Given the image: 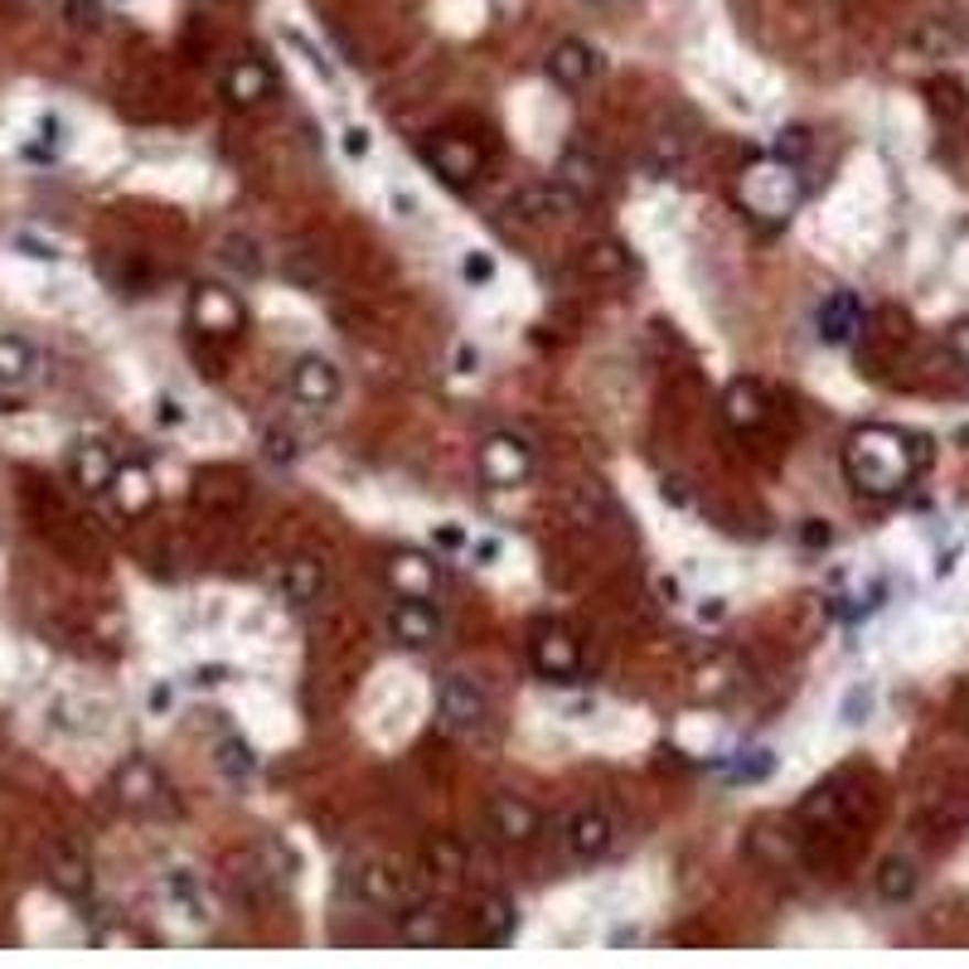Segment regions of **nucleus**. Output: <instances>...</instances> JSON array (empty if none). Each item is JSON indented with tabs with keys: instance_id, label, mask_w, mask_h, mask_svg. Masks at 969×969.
Returning a JSON list of instances; mask_svg holds the SVG:
<instances>
[{
	"instance_id": "47",
	"label": "nucleus",
	"mask_w": 969,
	"mask_h": 969,
	"mask_svg": "<svg viewBox=\"0 0 969 969\" xmlns=\"http://www.w3.org/2000/svg\"><path fill=\"white\" fill-rule=\"evenodd\" d=\"M693 616H698V625H718L722 616H728V596H722V592H708V596H698Z\"/></svg>"
},
{
	"instance_id": "23",
	"label": "nucleus",
	"mask_w": 969,
	"mask_h": 969,
	"mask_svg": "<svg viewBox=\"0 0 969 969\" xmlns=\"http://www.w3.org/2000/svg\"><path fill=\"white\" fill-rule=\"evenodd\" d=\"M40 378V349L20 335H0V392H20Z\"/></svg>"
},
{
	"instance_id": "8",
	"label": "nucleus",
	"mask_w": 969,
	"mask_h": 969,
	"mask_svg": "<svg viewBox=\"0 0 969 969\" xmlns=\"http://www.w3.org/2000/svg\"><path fill=\"white\" fill-rule=\"evenodd\" d=\"M543 68H548V83H558L562 93H582L586 83L601 78L606 58H601V49L586 44V40H558Z\"/></svg>"
},
{
	"instance_id": "27",
	"label": "nucleus",
	"mask_w": 969,
	"mask_h": 969,
	"mask_svg": "<svg viewBox=\"0 0 969 969\" xmlns=\"http://www.w3.org/2000/svg\"><path fill=\"white\" fill-rule=\"evenodd\" d=\"M218 262H224L233 277H243V281H257V277L267 272L262 243H257L252 233H228V238L218 243Z\"/></svg>"
},
{
	"instance_id": "18",
	"label": "nucleus",
	"mask_w": 969,
	"mask_h": 969,
	"mask_svg": "<svg viewBox=\"0 0 969 969\" xmlns=\"http://www.w3.org/2000/svg\"><path fill=\"white\" fill-rule=\"evenodd\" d=\"M553 180H558V185L568 190L578 204H586V200H596V194L606 190V165H601L592 151H582V146H572V151H562V155H558Z\"/></svg>"
},
{
	"instance_id": "51",
	"label": "nucleus",
	"mask_w": 969,
	"mask_h": 969,
	"mask_svg": "<svg viewBox=\"0 0 969 969\" xmlns=\"http://www.w3.org/2000/svg\"><path fill=\"white\" fill-rule=\"evenodd\" d=\"M635 940H640V926H621L616 936H611V946L621 950V946H635Z\"/></svg>"
},
{
	"instance_id": "36",
	"label": "nucleus",
	"mask_w": 969,
	"mask_h": 969,
	"mask_svg": "<svg viewBox=\"0 0 969 969\" xmlns=\"http://www.w3.org/2000/svg\"><path fill=\"white\" fill-rule=\"evenodd\" d=\"M868 713H873V689H868V683H853L839 703V722L843 728H863Z\"/></svg>"
},
{
	"instance_id": "32",
	"label": "nucleus",
	"mask_w": 969,
	"mask_h": 969,
	"mask_svg": "<svg viewBox=\"0 0 969 969\" xmlns=\"http://www.w3.org/2000/svg\"><path fill=\"white\" fill-rule=\"evenodd\" d=\"M809 151H815V137H809V127H800V121H790V127L776 131V141H771V155L785 165H805Z\"/></svg>"
},
{
	"instance_id": "17",
	"label": "nucleus",
	"mask_w": 969,
	"mask_h": 969,
	"mask_svg": "<svg viewBox=\"0 0 969 969\" xmlns=\"http://www.w3.org/2000/svg\"><path fill=\"white\" fill-rule=\"evenodd\" d=\"M190 315H194V325L200 330H214V335H238L243 330V301L233 297L228 287H194V297H190Z\"/></svg>"
},
{
	"instance_id": "14",
	"label": "nucleus",
	"mask_w": 969,
	"mask_h": 969,
	"mask_svg": "<svg viewBox=\"0 0 969 969\" xmlns=\"http://www.w3.org/2000/svg\"><path fill=\"white\" fill-rule=\"evenodd\" d=\"M422 155L446 185H471V180L481 175V151H475L465 137H451V131H441V137L427 141Z\"/></svg>"
},
{
	"instance_id": "43",
	"label": "nucleus",
	"mask_w": 969,
	"mask_h": 969,
	"mask_svg": "<svg viewBox=\"0 0 969 969\" xmlns=\"http://www.w3.org/2000/svg\"><path fill=\"white\" fill-rule=\"evenodd\" d=\"M800 543L809 548V553H825V548H833L829 519H805V524H800Z\"/></svg>"
},
{
	"instance_id": "12",
	"label": "nucleus",
	"mask_w": 969,
	"mask_h": 969,
	"mask_svg": "<svg viewBox=\"0 0 969 969\" xmlns=\"http://www.w3.org/2000/svg\"><path fill=\"white\" fill-rule=\"evenodd\" d=\"M388 635L402 649H427L441 635V616L432 611V601H412V596H392L388 606Z\"/></svg>"
},
{
	"instance_id": "22",
	"label": "nucleus",
	"mask_w": 969,
	"mask_h": 969,
	"mask_svg": "<svg viewBox=\"0 0 969 969\" xmlns=\"http://www.w3.org/2000/svg\"><path fill=\"white\" fill-rule=\"evenodd\" d=\"M224 97L233 107H257L272 97V68L262 58H238L228 73H224Z\"/></svg>"
},
{
	"instance_id": "26",
	"label": "nucleus",
	"mask_w": 969,
	"mask_h": 969,
	"mask_svg": "<svg viewBox=\"0 0 969 969\" xmlns=\"http://www.w3.org/2000/svg\"><path fill=\"white\" fill-rule=\"evenodd\" d=\"M916 887H922V868H916V858L887 853L878 863V897L882 902H912Z\"/></svg>"
},
{
	"instance_id": "29",
	"label": "nucleus",
	"mask_w": 969,
	"mask_h": 969,
	"mask_svg": "<svg viewBox=\"0 0 969 969\" xmlns=\"http://www.w3.org/2000/svg\"><path fill=\"white\" fill-rule=\"evenodd\" d=\"M112 495H117L121 514H146V509L155 505V485H151V471H146L141 461H131V465H117Z\"/></svg>"
},
{
	"instance_id": "4",
	"label": "nucleus",
	"mask_w": 969,
	"mask_h": 969,
	"mask_svg": "<svg viewBox=\"0 0 969 969\" xmlns=\"http://www.w3.org/2000/svg\"><path fill=\"white\" fill-rule=\"evenodd\" d=\"M475 471L485 489H519L534 475V446L519 432H489L475 451Z\"/></svg>"
},
{
	"instance_id": "10",
	"label": "nucleus",
	"mask_w": 969,
	"mask_h": 969,
	"mask_svg": "<svg viewBox=\"0 0 969 969\" xmlns=\"http://www.w3.org/2000/svg\"><path fill=\"white\" fill-rule=\"evenodd\" d=\"M514 930H519V906H514L509 897H499V892H481V897L471 902V940L481 950L509 946Z\"/></svg>"
},
{
	"instance_id": "33",
	"label": "nucleus",
	"mask_w": 969,
	"mask_h": 969,
	"mask_svg": "<svg viewBox=\"0 0 969 969\" xmlns=\"http://www.w3.org/2000/svg\"><path fill=\"white\" fill-rule=\"evenodd\" d=\"M495 277H499V262H495V252H489V248H465L461 252V281L471 291L495 287Z\"/></svg>"
},
{
	"instance_id": "42",
	"label": "nucleus",
	"mask_w": 969,
	"mask_h": 969,
	"mask_svg": "<svg viewBox=\"0 0 969 969\" xmlns=\"http://www.w3.org/2000/svg\"><path fill=\"white\" fill-rule=\"evenodd\" d=\"M465 543H471V538H465V529L456 519H446V524H437V529H432V548H437V553H465Z\"/></svg>"
},
{
	"instance_id": "37",
	"label": "nucleus",
	"mask_w": 969,
	"mask_h": 969,
	"mask_svg": "<svg viewBox=\"0 0 969 969\" xmlns=\"http://www.w3.org/2000/svg\"><path fill=\"white\" fill-rule=\"evenodd\" d=\"M340 151H345V161L364 165V161L374 155V131L364 127V121H349V127L340 131Z\"/></svg>"
},
{
	"instance_id": "16",
	"label": "nucleus",
	"mask_w": 969,
	"mask_h": 969,
	"mask_svg": "<svg viewBox=\"0 0 969 969\" xmlns=\"http://www.w3.org/2000/svg\"><path fill=\"white\" fill-rule=\"evenodd\" d=\"M489 833L505 843H534L543 833V815L524 795H495L489 800Z\"/></svg>"
},
{
	"instance_id": "38",
	"label": "nucleus",
	"mask_w": 969,
	"mask_h": 969,
	"mask_svg": "<svg viewBox=\"0 0 969 969\" xmlns=\"http://www.w3.org/2000/svg\"><path fill=\"white\" fill-rule=\"evenodd\" d=\"M465 558H471V568H495V562L505 558V538H495V534H475L471 543H465Z\"/></svg>"
},
{
	"instance_id": "40",
	"label": "nucleus",
	"mask_w": 969,
	"mask_h": 969,
	"mask_svg": "<svg viewBox=\"0 0 969 969\" xmlns=\"http://www.w3.org/2000/svg\"><path fill=\"white\" fill-rule=\"evenodd\" d=\"M64 20L73 30H103V6L97 0H64Z\"/></svg>"
},
{
	"instance_id": "11",
	"label": "nucleus",
	"mask_w": 969,
	"mask_h": 969,
	"mask_svg": "<svg viewBox=\"0 0 969 969\" xmlns=\"http://www.w3.org/2000/svg\"><path fill=\"white\" fill-rule=\"evenodd\" d=\"M117 456H112V446L107 441H97V437H88V441H73V451H68V481L83 489V495H107L112 489V481H117Z\"/></svg>"
},
{
	"instance_id": "31",
	"label": "nucleus",
	"mask_w": 969,
	"mask_h": 969,
	"mask_svg": "<svg viewBox=\"0 0 969 969\" xmlns=\"http://www.w3.org/2000/svg\"><path fill=\"white\" fill-rule=\"evenodd\" d=\"M214 766H218V776L233 780V785L252 780V776H257V752H252V742H243V737H224V742L214 746Z\"/></svg>"
},
{
	"instance_id": "49",
	"label": "nucleus",
	"mask_w": 969,
	"mask_h": 969,
	"mask_svg": "<svg viewBox=\"0 0 969 969\" xmlns=\"http://www.w3.org/2000/svg\"><path fill=\"white\" fill-rule=\"evenodd\" d=\"M655 596L665 601V606H683V582L674 578V572H659V578H655Z\"/></svg>"
},
{
	"instance_id": "30",
	"label": "nucleus",
	"mask_w": 969,
	"mask_h": 969,
	"mask_svg": "<svg viewBox=\"0 0 969 969\" xmlns=\"http://www.w3.org/2000/svg\"><path fill=\"white\" fill-rule=\"evenodd\" d=\"M354 892L374 906H398L402 902V882L388 863H359L354 868Z\"/></svg>"
},
{
	"instance_id": "15",
	"label": "nucleus",
	"mask_w": 969,
	"mask_h": 969,
	"mask_svg": "<svg viewBox=\"0 0 969 969\" xmlns=\"http://www.w3.org/2000/svg\"><path fill=\"white\" fill-rule=\"evenodd\" d=\"M611 843H616V825H611L606 809H578V815L568 819V853L578 858V863H596V858L611 853Z\"/></svg>"
},
{
	"instance_id": "21",
	"label": "nucleus",
	"mask_w": 969,
	"mask_h": 969,
	"mask_svg": "<svg viewBox=\"0 0 969 969\" xmlns=\"http://www.w3.org/2000/svg\"><path fill=\"white\" fill-rule=\"evenodd\" d=\"M572 208H578V200H572L558 180H548V185H529V190H519L509 200V214L529 218V224H553V218H568Z\"/></svg>"
},
{
	"instance_id": "6",
	"label": "nucleus",
	"mask_w": 969,
	"mask_h": 969,
	"mask_svg": "<svg viewBox=\"0 0 969 969\" xmlns=\"http://www.w3.org/2000/svg\"><path fill=\"white\" fill-rule=\"evenodd\" d=\"M384 582L392 596H412V601H432L441 592V562L422 548H398L384 562Z\"/></svg>"
},
{
	"instance_id": "5",
	"label": "nucleus",
	"mask_w": 969,
	"mask_h": 969,
	"mask_svg": "<svg viewBox=\"0 0 969 969\" xmlns=\"http://www.w3.org/2000/svg\"><path fill=\"white\" fill-rule=\"evenodd\" d=\"M529 665L543 683H578L582 679V640L562 625H543L529 640Z\"/></svg>"
},
{
	"instance_id": "35",
	"label": "nucleus",
	"mask_w": 969,
	"mask_h": 969,
	"mask_svg": "<svg viewBox=\"0 0 969 969\" xmlns=\"http://www.w3.org/2000/svg\"><path fill=\"white\" fill-rule=\"evenodd\" d=\"M262 456L272 461V465H297V461H301V437L291 432V427L272 422V427L262 432Z\"/></svg>"
},
{
	"instance_id": "41",
	"label": "nucleus",
	"mask_w": 969,
	"mask_h": 969,
	"mask_svg": "<svg viewBox=\"0 0 969 969\" xmlns=\"http://www.w3.org/2000/svg\"><path fill=\"white\" fill-rule=\"evenodd\" d=\"M15 252L40 257V262H58V257H64V248H58L54 238H40V233H20V238H15Z\"/></svg>"
},
{
	"instance_id": "24",
	"label": "nucleus",
	"mask_w": 969,
	"mask_h": 969,
	"mask_svg": "<svg viewBox=\"0 0 969 969\" xmlns=\"http://www.w3.org/2000/svg\"><path fill=\"white\" fill-rule=\"evenodd\" d=\"M49 878H54V887L64 892V897H88L93 892V863L83 849H68V843H58L54 853H49Z\"/></svg>"
},
{
	"instance_id": "1",
	"label": "nucleus",
	"mask_w": 969,
	"mask_h": 969,
	"mask_svg": "<svg viewBox=\"0 0 969 969\" xmlns=\"http://www.w3.org/2000/svg\"><path fill=\"white\" fill-rule=\"evenodd\" d=\"M930 461V441L887 422H868L843 441V475L858 495L897 499Z\"/></svg>"
},
{
	"instance_id": "45",
	"label": "nucleus",
	"mask_w": 969,
	"mask_h": 969,
	"mask_svg": "<svg viewBox=\"0 0 969 969\" xmlns=\"http://www.w3.org/2000/svg\"><path fill=\"white\" fill-rule=\"evenodd\" d=\"M170 708H175V683L155 679V683H151V693H146V713H151V718H165Z\"/></svg>"
},
{
	"instance_id": "39",
	"label": "nucleus",
	"mask_w": 969,
	"mask_h": 969,
	"mask_svg": "<svg viewBox=\"0 0 969 969\" xmlns=\"http://www.w3.org/2000/svg\"><path fill=\"white\" fill-rule=\"evenodd\" d=\"M481 364H485L481 345H475V340H456V349H451V374H456V378H475V374H481Z\"/></svg>"
},
{
	"instance_id": "46",
	"label": "nucleus",
	"mask_w": 969,
	"mask_h": 969,
	"mask_svg": "<svg viewBox=\"0 0 969 969\" xmlns=\"http://www.w3.org/2000/svg\"><path fill=\"white\" fill-rule=\"evenodd\" d=\"M946 349H950V359L960 364V369H969V321H955L946 330Z\"/></svg>"
},
{
	"instance_id": "19",
	"label": "nucleus",
	"mask_w": 969,
	"mask_h": 969,
	"mask_svg": "<svg viewBox=\"0 0 969 969\" xmlns=\"http://www.w3.org/2000/svg\"><path fill=\"white\" fill-rule=\"evenodd\" d=\"M161 892H165V902L175 906V916L185 926H208V922H214V906H208L204 882L194 878L190 868H170V873L161 878Z\"/></svg>"
},
{
	"instance_id": "20",
	"label": "nucleus",
	"mask_w": 969,
	"mask_h": 969,
	"mask_svg": "<svg viewBox=\"0 0 969 969\" xmlns=\"http://www.w3.org/2000/svg\"><path fill=\"white\" fill-rule=\"evenodd\" d=\"M398 940L408 950H441L446 946V916L432 902H408L398 912Z\"/></svg>"
},
{
	"instance_id": "3",
	"label": "nucleus",
	"mask_w": 969,
	"mask_h": 969,
	"mask_svg": "<svg viewBox=\"0 0 969 969\" xmlns=\"http://www.w3.org/2000/svg\"><path fill=\"white\" fill-rule=\"evenodd\" d=\"M437 722L451 737H475L489 722V693L485 683H475L471 674H446L437 683Z\"/></svg>"
},
{
	"instance_id": "34",
	"label": "nucleus",
	"mask_w": 969,
	"mask_h": 969,
	"mask_svg": "<svg viewBox=\"0 0 969 969\" xmlns=\"http://www.w3.org/2000/svg\"><path fill=\"white\" fill-rule=\"evenodd\" d=\"M771 771H776V752H771V746H752V752H742L737 762H732L728 776L737 785H762Z\"/></svg>"
},
{
	"instance_id": "28",
	"label": "nucleus",
	"mask_w": 969,
	"mask_h": 969,
	"mask_svg": "<svg viewBox=\"0 0 969 969\" xmlns=\"http://www.w3.org/2000/svg\"><path fill=\"white\" fill-rule=\"evenodd\" d=\"M582 272L592 281H616V277L631 272V248L616 243V238H592L582 248Z\"/></svg>"
},
{
	"instance_id": "44",
	"label": "nucleus",
	"mask_w": 969,
	"mask_h": 969,
	"mask_svg": "<svg viewBox=\"0 0 969 969\" xmlns=\"http://www.w3.org/2000/svg\"><path fill=\"white\" fill-rule=\"evenodd\" d=\"M155 422H161V427H185L190 408L175 398V392H161V398H155Z\"/></svg>"
},
{
	"instance_id": "52",
	"label": "nucleus",
	"mask_w": 969,
	"mask_h": 969,
	"mask_svg": "<svg viewBox=\"0 0 969 969\" xmlns=\"http://www.w3.org/2000/svg\"><path fill=\"white\" fill-rule=\"evenodd\" d=\"M582 6H601V10H616V6H631V0H582Z\"/></svg>"
},
{
	"instance_id": "48",
	"label": "nucleus",
	"mask_w": 969,
	"mask_h": 969,
	"mask_svg": "<svg viewBox=\"0 0 969 969\" xmlns=\"http://www.w3.org/2000/svg\"><path fill=\"white\" fill-rule=\"evenodd\" d=\"M194 689H218V683H228L233 679V669L228 665H194Z\"/></svg>"
},
{
	"instance_id": "9",
	"label": "nucleus",
	"mask_w": 969,
	"mask_h": 969,
	"mask_svg": "<svg viewBox=\"0 0 969 969\" xmlns=\"http://www.w3.org/2000/svg\"><path fill=\"white\" fill-rule=\"evenodd\" d=\"M287 388H291V398H297L301 408H330V402H340V392H345V378H340L335 359H325V354H305V359L291 364Z\"/></svg>"
},
{
	"instance_id": "2",
	"label": "nucleus",
	"mask_w": 969,
	"mask_h": 969,
	"mask_svg": "<svg viewBox=\"0 0 969 969\" xmlns=\"http://www.w3.org/2000/svg\"><path fill=\"white\" fill-rule=\"evenodd\" d=\"M737 200H742L746 214H756L762 224H790L795 208L805 204L800 165H785V161H776V155H762V161L742 165Z\"/></svg>"
},
{
	"instance_id": "7",
	"label": "nucleus",
	"mask_w": 969,
	"mask_h": 969,
	"mask_svg": "<svg viewBox=\"0 0 969 969\" xmlns=\"http://www.w3.org/2000/svg\"><path fill=\"white\" fill-rule=\"evenodd\" d=\"M863 325H868V311L853 291H829L815 311V335H819V345H829V349H849L853 340L863 335Z\"/></svg>"
},
{
	"instance_id": "50",
	"label": "nucleus",
	"mask_w": 969,
	"mask_h": 969,
	"mask_svg": "<svg viewBox=\"0 0 969 969\" xmlns=\"http://www.w3.org/2000/svg\"><path fill=\"white\" fill-rule=\"evenodd\" d=\"M388 204H392V214H398V218H417V194H412V190H398V185H392V190H388Z\"/></svg>"
},
{
	"instance_id": "13",
	"label": "nucleus",
	"mask_w": 969,
	"mask_h": 969,
	"mask_svg": "<svg viewBox=\"0 0 969 969\" xmlns=\"http://www.w3.org/2000/svg\"><path fill=\"white\" fill-rule=\"evenodd\" d=\"M325 586H330V572H325V562L321 558H291V562H281V572H277V582H272V592L287 601L291 611H305V606H315V601L325 596Z\"/></svg>"
},
{
	"instance_id": "25",
	"label": "nucleus",
	"mask_w": 969,
	"mask_h": 969,
	"mask_svg": "<svg viewBox=\"0 0 969 969\" xmlns=\"http://www.w3.org/2000/svg\"><path fill=\"white\" fill-rule=\"evenodd\" d=\"M722 408H728V422L737 427V432H756V427L766 422V388L756 384V378H737V384L728 388V398H722Z\"/></svg>"
}]
</instances>
